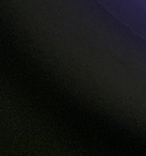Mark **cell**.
Instances as JSON below:
<instances>
[]
</instances>
